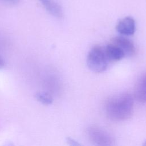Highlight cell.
I'll return each instance as SVG.
<instances>
[{
	"label": "cell",
	"mask_w": 146,
	"mask_h": 146,
	"mask_svg": "<svg viewBox=\"0 0 146 146\" xmlns=\"http://www.w3.org/2000/svg\"><path fill=\"white\" fill-rule=\"evenodd\" d=\"M67 143L71 145H74V146H77V145H80V144L78 143V141H75V140H74L73 139L71 138V137H68L67 139Z\"/></svg>",
	"instance_id": "10"
},
{
	"label": "cell",
	"mask_w": 146,
	"mask_h": 146,
	"mask_svg": "<svg viewBox=\"0 0 146 146\" xmlns=\"http://www.w3.org/2000/svg\"><path fill=\"white\" fill-rule=\"evenodd\" d=\"M5 3L9 5H17L20 0H2Z\"/></svg>",
	"instance_id": "11"
},
{
	"label": "cell",
	"mask_w": 146,
	"mask_h": 146,
	"mask_svg": "<svg viewBox=\"0 0 146 146\" xmlns=\"http://www.w3.org/2000/svg\"><path fill=\"white\" fill-rule=\"evenodd\" d=\"M104 48L109 62H117L125 56L124 52L117 46L112 43L107 44Z\"/></svg>",
	"instance_id": "7"
},
{
	"label": "cell",
	"mask_w": 146,
	"mask_h": 146,
	"mask_svg": "<svg viewBox=\"0 0 146 146\" xmlns=\"http://www.w3.org/2000/svg\"><path fill=\"white\" fill-rule=\"evenodd\" d=\"M116 29L122 35H132L136 30L135 21L131 17H124L117 22Z\"/></svg>",
	"instance_id": "4"
},
{
	"label": "cell",
	"mask_w": 146,
	"mask_h": 146,
	"mask_svg": "<svg viewBox=\"0 0 146 146\" xmlns=\"http://www.w3.org/2000/svg\"><path fill=\"white\" fill-rule=\"evenodd\" d=\"M134 96L136 99L143 103H146V74L142 75L135 86Z\"/></svg>",
	"instance_id": "8"
},
{
	"label": "cell",
	"mask_w": 146,
	"mask_h": 146,
	"mask_svg": "<svg viewBox=\"0 0 146 146\" xmlns=\"http://www.w3.org/2000/svg\"><path fill=\"white\" fill-rule=\"evenodd\" d=\"M111 43L117 46L124 53L125 56H131L135 54L136 48L133 42L124 36H115L112 39Z\"/></svg>",
	"instance_id": "5"
},
{
	"label": "cell",
	"mask_w": 146,
	"mask_h": 146,
	"mask_svg": "<svg viewBox=\"0 0 146 146\" xmlns=\"http://www.w3.org/2000/svg\"><path fill=\"white\" fill-rule=\"evenodd\" d=\"M87 133L90 141L95 145L110 146L114 144L115 140L111 134L98 126L89 127Z\"/></svg>",
	"instance_id": "3"
},
{
	"label": "cell",
	"mask_w": 146,
	"mask_h": 146,
	"mask_svg": "<svg viewBox=\"0 0 146 146\" xmlns=\"http://www.w3.org/2000/svg\"><path fill=\"white\" fill-rule=\"evenodd\" d=\"M35 97L39 102L45 105L51 104L53 101L51 96L46 92H38L35 95Z\"/></svg>",
	"instance_id": "9"
},
{
	"label": "cell",
	"mask_w": 146,
	"mask_h": 146,
	"mask_svg": "<svg viewBox=\"0 0 146 146\" xmlns=\"http://www.w3.org/2000/svg\"><path fill=\"white\" fill-rule=\"evenodd\" d=\"M108 60L104 48L96 45L93 46L88 52L87 57V64L88 68L96 73L104 72L108 67Z\"/></svg>",
	"instance_id": "2"
},
{
	"label": "cell",
	"mask_w": 146,
	"mask_h": 146,
	"mask_svg": "<svg viewBox=\"0 0 146 146\" xmlns=\"http://www.w3.org/2000/svg\"><path fill=\"white\" fill-rule=\"evenodd\" d=\"M46 11L57 18H62L63 10L60 5L56 0H39Z\"/></svg>",
	"instance_id": "6"
},
{
	"label": "cell",
	"mask_w": 146,
	"mask_h": 146,
	"mask_svg": "<svg viewBox=\"0 0 146 146\" xmlns=\"http://www.w3.org/2000/svg\"><path fill=\"white\" fill-rule=\"evenodd\" d=\"M144 145H146V141H145V143H144Z\"/></svg>",
	"instance_id": "13"
},
{
	"label": "cell",
	"mask_w": 146,
	"mask_h": 146,
	"mask_svg": "<svg viewBox=\"0 0 146 146\" xmlns=\"http://www.w3.org/2000/svg\"><path fill=\"white\" fill-rule=\"evenodd\" d=\"M133 106L132 95L124 92L108 98L104 104V111L110 119L121 121L131 117L133 112Z\"/></svg>",
	"instance_id": "1"
},
{
	"label": "cell",
	"mask_w": 146,
	"mask_h": 146,
	"mask_svg": "<svg viewBox=\"0 0 146 146\" xmlns=\"http://www.w3.org/2000/svg\"><path fill=\"white\" fill-rule=\"evenodd\" d=\"M4 65H5V63L3 60V59L0 58V68H2L4 66Z\"/></svg>",
	"instance_id": "12"
}]
</instances>
